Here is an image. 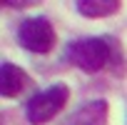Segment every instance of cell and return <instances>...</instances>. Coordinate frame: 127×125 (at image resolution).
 I'll return each mask as SVG.
<instances>
[{
	"label": "cell",
	"instance_id": "cell-1",
	"mask_svg": "<svg viewBox=\"0 0 127 125\" xmlns=\"http://www.w3.org/2000/svg\"><path fill=\"white\" fill-rule=\"evenodd\" d=\"M112 55H115V45L110 38H82V40L70 43L65 50V58L85 73L102 70L112 60Z\"/></svg>",
	"mask_w": 127,
	"mask_h": 125
},
{
	"label": "cell",
	"instance_id": "cell-2",
	"mask_svg": "<svg viewBox=\"0 0 127 125\" xmlns=\"http://www.w3.org/2000/svg\"><path fill=\"white\" fill-rule=\"evenodd\" d=\"M67 98H70L67 85H62V83L50 85L47 90H42V93L30 98V103L25 108V115H28V120L32 125H45V123H50L62 108H65Z\"/></svg>",
	"mask_w": 127,
	"mask_h": 125
},
{
	"label": "cell",
	"instance_id": "cell-3",
	"mask_svg": "<svg viewBox=\"0 0 127 125\" xmlns=\"http://www.w3.org/2000/svg\"><path fill=\"white\" fill-rule=\"evenodd\" d=\"M18 43L30 53H50L55 48V28L47 18H25L18 28Z\"/></svg>",
	"mask_w": 127,
	"mask_h": 125
},
{
	"label": "cell",
	"instance_id": "cell-4",
	"mask_svg": "<svg viewBox=\"0 0 127 125\" xmlns=\"http://www.w3.org/2000/svg\"><path fill=\"white\" fill-rule=\"evenodd\" d=\"M30 85V75L20 70L13 62H3L0 68V95L3 98H15Z\"/></svg>",
	"mask_w": 127,
	"mask_h": 125
},
{
	"label": "cell",
	"instance_id": "cell-5",
	"mask_svg": "<svg viewBox=\"0 0 127 125\" xmlns=\"http://www.w3.org/2000/svg\"><path fill=\"white\" fill-rule=\"evenodd\" d=\"M77 10L85 18H107L120 10V0H80Z\"/></svg>",
	"mask_w": 127,
	"mask_h": 125
},
{
	"label": "cell",
	"instance_id": "cell-6",
	"mask_svg": "<svg viewBox=\"0 0 127 125\" xmlns=\"http://www.w3.org/2000/svg\"><path fill=\"white\" fill-rule=\"evenodd\" d=\"M105 118H107V105H105V100H92L90 105H85V108L72 118V123H77V125H105Z\"/></svg>",
	"mask_w": 127,
	"mask_h": 125
}]
</instances>
